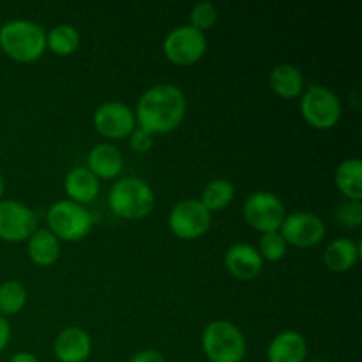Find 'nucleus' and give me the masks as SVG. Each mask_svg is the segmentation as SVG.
I'll use <instances>...</instances> for the list:
<instances>
[{"instance_id":"f257e3e1","label":"nucleus","mask_w":362,"mask_h":362,"mask_svg":"<svg viewBox=\"0 0 362 362\" xmlns=\"http://www.w3.org/2000/svg\"><path fill=\"white\" fill-rule=\"evenodd\" d=\"M186 110V95L177 85L158 83L140 95L134 117L136 126L154 136L175 131L182 124Z\"/></svg>"},{"instance_id":"f03ea898","label":"nucleus","mask_w":362,"mask_h":362,"mask_svg":"<svg viewBox=\"0 0 362 362\" xmlns=\"http://www.w3.org/2000/svg\"><path fill=\"white\" fill-rule=\"evenodd\" d=\"M0 49L14 62H35L46 52V30L30 20L7 21L0 27Z\"/></svg>"},{"instance_id":"7ed1b4c3","label":"nucleus","mask_w":362,"mask_h":362,"mask_svg":"<svg viewBox=\"0 0 362 362\" xmlns=\"http://www.w3.org/2000/svg\"><path fill=\"white\" fill-rule=\"evenodd\" d=\"M156 204L152 187L138 177H122L108 193V207L117 218L136 221L147 218Z\"/></svg>"},{"instance_id":"20e7f679","label":"nucleus","mask_w":362,"mask_h":362,"mask_svg":"<svg viewBox=\"0 0 362 362\" xmlns=\"http://www.w3.org/2000/svg\"><path fill=\"white\" fill-rule=\"evenodd\" d=\"M202 349L209 362H243L247 354V341L233 322L214 320L202 332Z\"/></svg>"},{"instance_id":"39448f33","label":"nucleus","mask_w":362,"mask_h":362,"mask_svg":"<svg viewBox=\"0 0 362 362\" xmlns=\"http://www.w3.org/2000/svg\"><path fill=\"white\" fill-rule=\"evenodd\" d=\"M46 226L60 243H78L92 232L94 219L83 205L71 200H59L48 209Z\"/></svg>"},{"instance_id":"423d86ee","label":"nucleus","mask_w":362,"mask_h":362,"mask_svg":"<svg viewBox=\"0 0 362 362\" xmlns=\"http://www.w3.org/2000/svg\"><path fill=\"white\" fill-rule=\"evenodd\" d=\"M300 115L311 127L329 131L341 119V99L325 85H310L300 95Z\"/></svg>"},{"instance_id":"0eeeda50","label":"nucleus","mask_w":362,"mask_h":362,"mask_svg":"<svg viewBox=\"0 0 362 362\" xmlns=\"http://www.w3.org/2000/svg\"><path fill=\"white\" fill-rule=\"evenodd\" d=\"M243 214L247 225L260 233L279 232L286 211L281 198L269 191H257L244 200Z\"/></svg>"},{"instance_id":"6e6552de","label":"nucleus","mask_w":362,"mask_h":362,"mask_svg":"<svg viewBox=\"0 0 362 362\" xmlns=\"http://www.w3.org/2000/svg\"><path fill=\"white\" fill-rule=\"evenodd\" d=\"M165 57L175 66H193L207 52V37L191 25H180L168 32L163 42Z\"/></svg>"},{"instance_id":"1a4fd4ad","label":"nucleus","mask_w":362,"mask_h":362,"mask_svg":"<svg viewBox=\"0 0 362 362\" xmlns=\"http://www.w3.org/2000/svg\"><path fill=\"white\" fill-rule=\"evenodd\" d=\"M212 214L200 200L187 198L172 207L168 214L170 232L182 240H197L209 232Z\"/></svg>"},{"instance_id":"9d476101","label":"nucleus","mask_w":362,"mask_h":362,"mask_svg":"<svg viewBox=\"0 0 362 362\" xmlns=\"http://www.w3.org/2000/svg\"><path fill=\"white\" fill-rule=\"evenodd\" d=\"M279 233L288 246L304 250V247H313L320 244L327 233V228L320 216L313 212L297 211L285 216Z\"/></svg>"},{"instance_id":"9b49d317","label":"nucleus","mask_w":362,"mask_h":362,"mask_svg":"<svg viewBox=\"0 0 362 362\" xmlns=\"http://www.w3.org/2000/svg\"><path fill=\"white\" fill-rule=\"evenodd\" d=\"M94 129L106 140L129 138L136 127V117L127 105L120 101H106L98 106L92 117Z\"/></svg>"},{"instance_id":"f8f14e48","label":"nucleus","mask_w":362,"mask_h":362,"mask_svg":"<svg viewBox=\"0 0 362 362\" xmlns=\"http://www.w3.org/2000/svg\"><path fill=\"white\" fill-rule=\"evenodd\" d=\"M37 230V218L30 207L16 200L0 202V239L23 243Z\"/></svg>"},{"instance_id":"ddd939ff","label":"nucleus","mask_w":362,"mask_h":362,"mask_svg":"<svg viewBox=\"0 0 362 362\" xmlns=\"http://www.w3.org/2000/svg\"><path fill=\"white\" fill-rule=\"evenodd\" d=\"M225 265L230 276L239 281H251L264 271V260L258 250L246 243H235L226 250Z\"/></svg>"},{"instance_id":"4468645a","label":"nucleus","mask_w":362,"mask_h":362,"mask_svg":"<svg viewBox=\"0 0 362 362\" xmlns=\"http://www.w3.org/2000/svg\"><path fill=\"white\" fill-rule=\"evenodd\" d=\"M53 354L59 362H85L92 354V338L81 327H66L53 339Z\"/></svg>"},{"instance_id":"2eb2a0df","label":"nucleus","mask_w":362,"mask_h":362,"mask_svg":"<svg viewBox=\"0 0 362 362\" xmlns=\"http://www.w3.org/2000/svg\"><path fill=\"white\" fill-rule=\"evenodd\" d=\"M308 341L300 332L281 331L271 339L267 362H306Z\"/></svg>"},{"instance_id":"dca6fc26","label":"nucleus","mask_w":362,"mask_h":362,"mask_svg":"<svg viewBox=\"0 0 362 362\" xmlns=\"http://www.w3.org/2000/svg\"><path fill=\"white\" fill-rule=\"evenodd\" d=\"M101 184L99 179L87 170V166H76L69 170L64 179V191L67 194V200L80 205H88L98 198Z\"/></svg>"},{"instance_id":"f3484780","label":"nucleus","mask_w":362,"mask_h":362,"mask_svg":"<svg viewBox=\"0 0 362 362\" xmlns=\"http://www.w3.org/2000/svg\"><path fill=\"white\" fill-rule=\"evenodd\" d=\"M122 152L112 144H99L88 152L87 170H90L98 179H117L122 173Z\"/></svg>"},{"instance_id":"a211bd4d","label":"nucleus","mask_w":362,"mask_h":362,"mask_svg":"<svg viewBox=\"0 0 362 362\" xmlns=\"http://www.w3.org/2000/svg\"><path fill=\"white\" fill-rule=\"evenodd\" d=\"M28 258L37 267H49L60 257V240L48 228H37L27 240Z\"/></svg>"},{"instance_id":"6ab92c4d","label":"nucleus","mask_w":362,"mask_h":362,"mask_svg":"<svg viewBox=\"0 0 362 362\" xmlns=\"http://www.w3.org/2000/svg\"><path fill=\"white\" fill-rule=\"evenodd\" d=\"M269 85L281 99L300 98L304 92L303 71L292 64H279L269 74Z\"/></svg>"},{"instance_id":"aec40b11","label":"nucleus","mask_w":362,"mask_h":362,"mask_svg":"<svg viewBox=\"0 0 362 362\" xmlns=\"http://www.w3.org/2000/svg\"><path fill=\"white\" fill-rule=\"evenodd\" d=\"M361 247L356 240L339 237L332 240L324 251V264L332 272H349L359 260Z\"/></svg>"},{"instance_id":"412c9836","label":"nucleus","mask_w":362,"mask_h":362,"mask_svg":"<svg viewBox=\"0 0 362 362\" xmlns=\"http://www.w3.org/2000/svg\"><path fill=\"white\" fill-rule=\"evenodd\" d=\"M334 184L339 193L352 202L362 200V161L357 158L345 159L336 168Z\"/></svg>"},{"instance_id":"4be33fe9","label":"nucleus","mask_w":362,"mask_h":362,"mask_svg":"<svg viewBox=\"0 0 362 362\" xmlns=\"http://www.w3.org/2000/svg\"><path fill=\"white\" fill-rule=\"evenodd\" d=\"M80 32L69 23H60L46 32V49L59 57H69L80 48Z\"/></svg>"},{"instance_id":"5701e85b","label":"nucleus","mask_w":362,"mask_h":362,"mask_svg":"<svg viewBox=\"0 0 362 362\" xmlns=\"http://www.w3.org/2000/svg\"><path fill=\"white\" fill-rule=\"evenodd\" d=\"M235 198V186L226 179H214L204 187L202 197L198 200L202 202L209 212H218L228 207Z\"/></svg>"},{"instance_id":"b1692460","label":"nucleus","mask_w":362,"mask_h":362,"mask_svg":"<svg viewBox=\"0 0 362 362\" xmlns=\"http://www.w3.org/2000/svg\"><path fill=\"white\" fill-rule=\"evenodd\" d=\"M28 299L27 288L16 279H9L0 285V315L14 317L25 308Z\"/></svg>"},{"instance_id":"393cba45","label":"nucleus","mask_w":362,"mask_h":362,"mask_svg":"<svg viewBox=\"0 0 362 362\" xmlns=\"http://www.w3.org/2000/svg\"><path fill=\"white\" fill-rule=\"evenodd\" d=\"M258 253H260L262 260L267 262H281L286 257L288 251V244L281 237L279 232H269L262 233L260 240H258Z\"/></svg>"},{"instance_id":"a878e982","label":"nucleus","mask_w":362,"mask_h":362,"mask_svg":"<svg viewBox=\"0 0 362 362\" xmlns=\"http://www.w3.org/2000/svg\"><path fill=\"white\" fill-rule=\"evenodd\" d=\"M218 9H216L214 4L211 2H200L197 4V6L191 9L189 13V25L193 28H197V30L200 32H207L211 30L212 27H214L216 23H218Z\"/></svg>"},{"instance_id":"bb28decb","label":"nucleus","mask_w":362,"mask_h":362,"mask_svg":"<svg viewBox=\"0 0 362 362\" xmlns=\"http://www.w3.org/2000/svg\"><path fill=\"white\" fill-rule=\"evenodd\" d=\"M336 219L345 228H359L362 223V204L352 200L341 202L336 209Z\"/></svg>"},{"instance_id":"cd10ccee","label":"nucleus","mask_w":362,"mask_h":362,"mask_svg":"<svg viewBox=\"0 0 362 362\" xmlns=\"http://www.w3.org/2000/svg\"><path fill=\"white\" fill-rule=\"evenodd\" d=\"M152 145H154V136L145 129H141V127H134L133 133L129 134L131 151L136 152V154H147L152 148Z\"/></svg>"},{"instance_id":"c85d7f7f","label":"nucleus","mask_w":362,"mask_h":362,"mask_svg":"<svg viewBox=\"0 0 362 362\" xmlns=\"http://www.w3.org/2000/svg\"><path fill=\"white\" fill-rule=\"evenodd\" d=\"M129 362H166V359H165V356L159 352V350L147 349V350H141V352L134 354V356L129 359Z\"/></svg>"},{"instance_id":"c756f323","label":"nucleus","mask_w":362,"mask_h":362,"mask_svg":"<svg viewBox=\"0 0 362 362\" xmlns=\"http://www.w3.org/2000/svg\"><path fill=\"white\" fill-rule=\"evenodd\" d=\"M9 339H11V325L9 322H7V318L0 315V352H4V350L7 349Z\"/></svg>"},{"instance_id":"7c9ffc66","label":"nucleus","mask_w":362,"mask_h":362,"mask_svg":"<svg viewBox=\"0 0 362 362\" xmlns=\"http://www.w3.org/2000/svg\"><path fill=\"white\" fill-rule=\"evenodd\" d=\"M9 362H39V359L30 352H18L11 357Z\"/></svg>"},{"instance_id":"2f4dec72","label":"nucleus","mask_w":362,"mask_h":362,"mask_svg":"<svg viewBox=\"0 0 362 362\" xmlns=\"http://www.w3.org/2000/svg\"><path fill=\"white\" fill-rule=\"evenodd\" d=\"M4 191H6V182H4V177L2 173H0V202H2L4 198Z\"/></svg>"},{"instance_id":"473e14b6","label":"nucleus","mask_w":362,"mask_h":362,"mask_svg":"<svg viewBox=\"0 0 362 362\" xmlns=\"http://www.w3.org/2000/svg\"><path fill=\"white\" fill-rule=\"evenodd\" d=\"M311 362H329V361H322V359H317V361H311Z\"/></svg>"}]
</instances>
